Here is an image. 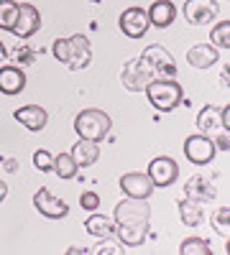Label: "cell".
Returning a JSON list of instances; mask_svg holds the SVG:
<instances>
[{
	"instance_id": "obj_23",
	"label": "cell",
	"mask_w": 230,
	"mask_h": 255,
	"mask_svg": "<svg viewBox=\"0 0 230 255\" xmlns=\"http://www.w3.org/2000/svg\"><path fill=\"white\" fill-rule=\"evenodd\" d=\"M77 163H74V158H72V153H59L56 158H54V171L59 174V179H72L74 174H77Z\"/></svg>"
},
{
	"instance_id": "obj_21",
	"label": "cell",
	"mask_w": 230,
	"mask_h": 255,
	"mask_svg": "<svg viewBox=\"0 0 230 255\" xmlns=\"http://www.w3.org/2000/svg\"><path fill=\"white\" fill-rule=\"evenodd\" d=\"M85 230L92 238H115V220L105 215H92L85 220Z\"/></svg>"
},
{
	"instance_id": "obj_19",
	"label": "cell",
	"mask_w": 230,
	"mask_h": 255,
	"mask_svg": "<svg viewBox=\"0 0 230 255\" xmlns=\"http://www.w3.org/2000/svg\"><path fill=\"white\" fill-rule=\"evenodd\" d=\"M23 87H26V77L20 69L15 67L0 69V92L3 95H18V92H23Z\"/></svg>"
},
{
	"instance_id": "obj_26",
	"label": "cell",
	"mask_w": 230,
	"mask_h": 255,
	"mask_svg": "<svg viewBox=\"0 0 230 255\" xmlns=\"http://www.w3.org/2000/svg\"><path fill=\"white\" fill-rule=\"evenodd\" d=\"M213 230L218 232L220 238H228L230 235V209L228 207H220L215 215H213Z\"/></svg>"
},
{
	"instance_id": "obj_1",
	"label": "cell",
	"mask_w": 230,
	"mask_h": 255,
	"mask_svg": "<svg viewBox=\"0 0 230 255\" xmlns=\"http://www.w3.org/2000/svg\"><path fill=\"white\" fill-rule=\"evenodd\" d=\"M149 217H151V207L149 199H136L128 197L115 207V235L120 240V245L136 248L146 240L149 232Z\"/></svg>"
},
{
	"instance_id": "obj_31",
	"label": "cell",
	"mask_w": 230,
	"mask_h": 255,
	"mask_svg": "<svg viewBox=\"0 0 230 255\" xmlns=\"http://www.w3.org/2000/svg\"><path fill=\"white\" fill-rule=\"evenodd\" d=\"M5 194H8V186H5V181H0V202L5 199Z\"/></svg>"
},
{
	"instance_id": "obj_16",
	"label": "cell",
	"mask_w": 230,
	"mask_h": 255,
	"mask_svg": "<svg viewBox=\"0 0 230 255\" xmlns=\"http://www.w3.org/2000/svg\"><path fill=\"white\" fill-rule=\"evenodd\" d=\"M218 59H220V54L213 44H197V46H192L190 51H187V61L197 69L213 67V64H218Z\"/></svg>"
},
{
	"instance_id": "obj_13",
	"label": "cell",
	"mask_w": 230,
	"mask_h": 255,
	"mask_svg": "<svg viewBox=\"0 0 230 255\" xmlns=\"http://www.w3.org/2000/svg\"><path fill=\"white\" fill-rule=\"evenodd\" d=\"M38 26H41V15H38L36 5H31V3L18 5V18H15V26L10 31L20 38H28L38 31Z\"/></svg>"
},
{
	"instance_id": "obj_33",
	"label": "cell",
	"mask_w": 230,
	"mask_h": 255,
	"mask_svg": "<svg viewBox=\"0 0 230 255\" xmlns=\"http://www.w3.org/2000/svg\"><path fill=\"white\" fill-rule=\"evenodd\" d=\"M92 3H102V0H92Z\"/></svg>"
},
{
	"instance_id": "obj_29",
	"label": "cell",
	"mask_w": 230,
	"mask_h": 255,
	"mask_svg": "<svg viewBox=\"0 0 230 255\" xmlns=\"http://www.w3.org/2000/svg\"><path fill=\"white\" fill-rule=\"evenodd\" d=\"M79 207H82V209L95 212V209L100 207V197L95 194V191H82V197H79Z\"/></svg>"
},
{
	"instance_id": "obj_30",
	"label": "cell",
	"mask_w": 230,
	"mask_h": 255,
	"mask_svg": "<svg viewBox=\"0 0 230 255\" xmlns=\"http://www.w3.org/2000/svg\"><path fill=\"white\" fill-rule=\"evenodd\" d=\"M120 250H123L120 245H108V243H105V245H97V248H95V253H120Z\"/></svg>"
},
{
	"instance_id": "obj_9",
	"label": "cell",
	"mask_w": 230,
	"mask_h": 255,
	"mask_svg": "<svg viewBox=\"0 0 230 255\" xmlns=\"http://www.w3.org/2000/svg\"><path fill=\"white\" fill-rule=\"evenodd\" d=\"M177 176H179V166H177V161H172L169 156H159V158H154V161L149 163V179H151V184L159 186V189H166L169 184H174Z\"/></svg>"
},
{
	"instance_id": "obj_11",
	"label": "cell",
	"mask_w": 230,
	"mask_h": 255,
	"mask_svg": "<svg viewBox=\"0 0 230 255\" xmlns=\"http://www.w3.org/2000/svg\"><path fill=\"white\" fill-rule=\"evenodd\" d=\"M149 26H151V20H149V13H146L143 8H128V10L120 13V31L128 38L146 36Z\"/></svg>"
},
{
	"instance_id": "obj_5",
	"label": "cell",
	"mask_w": 230,
	"mask_h": 255,
	"mask_svg": "<svg viewBox=\"0 0 230 255\" xmlns=\"http://www.w3.org/2000/svg\"><path fill=\"white\" fill-rule=\"evenodd\" d=\"M197 128L210 135L215 148L220 151H228L230 148V135H228V128L223 125V115H220V108H213V105H207V108L200 110V118H197Z\"/></svg>"
},
{
	"instance_id": "obj_7",
	"label": "cell",
	"mask_w": 230,
	"mask_h": 255,
	"mask_svg": "<svg viewBox=\"0 0 230 255\" xmlns=\"http://www.w3.org/2000/svg\"><path fill=\"white\" fill-rule=\"evenodd\" d=\"M215 143H213V138L210 135H205V133H200V135H190L184 140V153H187V158H190L192 163H197V166H205V163H210L213 158H215Z\"/></svg>"
},
{
	"instance_id": "obj_18",
	"label": "cell",
	"mask_w": 230,
	"mask_h": 255,
	"mask_svg": "<svg viewBox=\"0 0 230 255\" xmlns=\"http://www.w3.org/2000/svg\"><path fill=\"white\" fill-rule=\"evenodd\" d=\"M174 18H177V8H174V3H169V0H156V3L149 8L151 26L166 28V26L174 23Z\"/></svg>"
},
{
	"instance_id": "obj_32",
	"label": "cell",
	"mask_w": 230,
	"mask_h": 255,
	"mask_svg": "<svg viewBox=\"0 0 230 255\" xmlns=\"http://www.w3.org/2000/svg\"><path fill=\"white\" fill-rule=\"evenodd\" d=\"M3 59H8V51H5V46H3V41H0V61Z\"/></svg>"
},
{
	"instance_id": "obj_28",
	"label": "cell",
	"mask_w": 230,
	"mask_h": 255,
	"mask_svg": "<svg viewBox=\"0 0 230 255\" xmlns=\"http://www.w3.org/2000/svg\"><path fill=\"white\" fill-rule=\"evenodd\" d=\"M33 163H36L38 171H44V174L54 168V158H51V153L46 151V148H44V151H36V153H33Z\"/></svg>"
},
{
	"instance_id": "obj_10",
	"label": "cell",
	"mask_w": 230,
	"mask_h": 255,
	"mask_svg": "<svg viewBox=\"0 0 230 255\" xmlns=\"http://www.w3.org/2000/svg\"><path fill=\"white\" fill-rule=\"evenodd\" d=\"M151 79H154V74H151V69H149V64H146L141 56L125 64V69H123V84H125L128 90L143 92L146 84H149Z\"/></svg>"
},
{
	"instance_id": "obj_12",
	"label": "cell",
	"mask_w": 230,
	"mask_h": 255,
	"mask_svg": "<svg viewBox=\"0 0 230 255\" xmlns=\"http://www.w3.org/2000/svg\"><path fill=\"white\" fill-rule=\"evenodd\" d=\"M33 204H36V209L41 212V215L49 217V220H61V217H67V212H69L67 202L56 199L49 189H38L36 197H33Z\"/></svg>"
},
{
	"instance_id": "obj_15",
	"label": "cell",
	"mask_w": 230,
	"mask_h": 255,
	"mask_svg": "<svg viewBox=\"0 0 230 255\" xmlns=\"http://www.w3.org/2000/svg\"><path fill=\"white\" fill-rule=\"evenodd\" d=\"M15 120L20 125H26L28 130H44L46 123H49V115H46L44 108H38V105H26V108L15 110Z\"/></svg>"
},
{
	"instance_id": "obj_14",
	"label": "cell",
	"mask_w": 230,
	"mask_h": 255,
	"mask_svg": "<svg viewBox=\"0 0 230 255\" xmlns=\"http://www.w3.org/2000/svg\"><path fill=\"white\" fill-rule=\"evenodd\" d=\"M120 189L125 191V197L149 199L156 186L151 184L149 174H125V176H120Z\"/></svg>"
},
{
	"instance_id": "obj_24",
	"label": "cell",
	"mask_w": 230,
	"mask_h": 255,
	"mask_svg": "<svg viewBox=\"0 0 230 255\" xmlns=\"http://www.w3.org/2000/svg\"><path fill=\"white\" fill-rule=\"evenodd\" d=\"M15 18H18V3H13V0H0V28L10 31L15 26Z\"/></svg>"
},
{
	"instance_id": "obj_25",
	"label": "cell",
	"mask_w": 230,
	"mask_h": 255,
	"mask_svg": "<svg viewBox=\"0 0 230 255\" xmlns=\"http://www.w3.org/2000/svg\"><path fill=\"white\" fill-rule=\"evenodd\" d=\"M182 255H210V245H207V240L202 238H190V240H184L182 248H179Z\"/></svg>"
},
{
	"instance_id": "obj_2",
	"label": "cell",
	"mask_w": 230,
	"mask_h": 255,
	"mask_svg": "<svg viewBox=\"0 0 230 255\" xmlns=\"http://www.w3.org/2000/svg\"><path fill=\"white\" fill-rule=\"evenodd\" d=\"M54 56H56V61L67 64V67L74 69V72L85 69L92 61L90 38L82 36V33H74L69 38H59V41H54Z\"/></svg>"
},
{
	"instance_id": "obj_8",
	"label": "cell",
	"mask_w": 230,
	"mask_h": 255,
	"mask_svg": "<svg viewBox=\"0 0 230 255\" xmlns=\"http://www.w3.org/2000/svg\"><path fill=\"white\" fill-rule=\"evenodd\" d=\"M220 8L218 0H187L184 3V18L190 20L192 26H207L218 18Z\"/></svg>"
},
{
	"instance_id": "obj_6",
	"label": "cell",
	"mask_w": 230,
	"mask_h": 255,
	"mask_svg": "<svg viewBox=\"0 0 230 255\" xmlns=\"http://www.w3.org/2000/svg\"><path fill=\"white\" fill-rule=\"evenodd\" d=\"M141 59L149 64L154 79H172V77L177 74V64H174L172 54L166 51L164 46H159V44H154V46L146 49V51L141 54Z\"/></svg>"
},
{
	"instance_id": "obj_4",
	"label": "cell",
	"mask_w": 230,
	"mask_h": 255,
	"mask_svg": "<svg viewBox=\"0 0 230 255\" xmlns=\"http://www.w3.org/2000/svg\"><path fill=\"white\" fill-rule=\"evenodd\" d=\"M113 120L108 118V113L102 110H82L74 120V130L79 138H87V140H102L108 135Z\"/></svg>"
},
{
	"instance_id": "obj_20",
	"label": "cell",
	"mask_w": 230,
	"mask_h": 255,
	"mask_svg": "<svg viewBox=\"0 0 230 255\" xmlns=\"http://www.w3.org/2000/svg\"><path fill=\"white\" fill-rule=\"evenodd\" d=\"M72 158L77 166H92L97 158H100V148H97V140H87L82 138L79 143H74L72 148Z\"/></svg>"
},
{
	"instance_id": "obj_27",
	"label": "cell",
	"mask_w": 230,
	"mask_h": 255,
	"mask_svg": "<svg viewBox=\"0 0 230 255\" xmlns=\"http://www.w3.org/2000/svg\"><path fill=\"white\" fill-rule=\"evenodd\" d=\"M213 46H218V49H230V23L228 20H223V23H218L215 28H213Z\"/></svg>"
},
{
	"instance_id": "obj_22",
	"label": "cell",
	"mask_w": 230,
	"mask_h": 255,
	"mask_svg": "<svg viewBox=\"0 0 230 255\" xmlns=\"http://www.w3.org/2000/svg\"><path fill=\"white\" fill-rule=\"evenodd\" d=\"M179 215H182V222L190 225V227H197L202 222V202H195V199H182L179 202Z\"/></svg>"
},
{
	"instance_id": "obj_17",
	"label": "cell",
	"mask_w": 230,
	"mask_h": 255,
	"mask_svg": "<svg viewBox=\"0 0 230 255\" xmlns=\"http://www.w3.org/2000/svg\"><path fill=\"white\" fill-rule=\"evenodd\" d=\"M184 194L190 199H195V202H210V199H215L218 189L205 176H192L190 181H187V186H184Z\"/></svg>"
},
{
	"instance_id": "obj_3",
	"label": "cell",
	"mask_w": 230,
	"mask_h": 255,
	"mask_svg": "<svg viewBox=\"0 0 230 255\" xmlns=\"http://www.w3.org/2000/svg\"><path fill=\"white\" fill-rule=\"evenodd\" d=\"M143 92H146V97H149V102L161 113L174 110L182 102V87L174 79H151L149 84H146Z\"/></svg>"
}]
</instances>
